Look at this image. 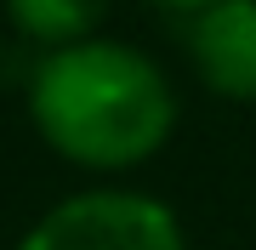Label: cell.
I'll return each mask as SVG.
<instances>
[{
  "mask_svg": "<svg viewBox=\"0 0 256 250\" xmlns=\"http://www.w3.org/2000/svg\"><path fill=\"white\" fill-rule=\"evenodd\" d=\"M28 114L63 159L86 171H126L171 137L176 91L154 57L92 34L46 51L28 80Z\"/></svg>",
  "mask_w": 256,
  "mask_h": 250,
  "instance_id": "6da1fadb",
  "label": "cell"
},
{
  "mask_svg": "<svg viewBox=\"0 0 256 250\" xmlns=\"http://www.w3.org/2000/svg\"><path fill=\"white\" fill-rule=\"evenodd\" d=\"M18 250H188V239L160 199L97 188L52 205Z\"/></svg>",
  "mask_w": 256,
  "mask_h": 250,
  "instance_id": "7a4b0ae2",
  "label": "cell"
},
{
  "mask_svg": "<svg viewBox=\"0 0 256 250\" xmlns=\"http://www.w3.org/2000/svg\"><path fill=\"white\" fill-rule=\"evenodd\" d=\"M188 57L216 97L256 102V0H210L188 23Z\"/></svg>",
  "mask_w": 256,
  "mask_h": 250,
  "instance_id": "3957f363",
  "label": "cell"
},
{
  "mask_svg": "<svg viewBox=\"0 0 256 250\" xmlns=\"http://www.w3.org/2000/svg\"><path fill=\"white\" fill-rule=\"evenodd\" d=\"M6 11L18 23V34L57 51V46H74V40H92L108 0H6Z\"/></svg>",
  "mask_w": 256,
  "mask_h": 250,
  "instance_id": "277c9868",
  "label": "cell"
},
{
  "mask_svg": "<svg viewBox=\"0 0 256 250\" xmlns=\"http://www.w3.org/2000/svg\"><path fill=\"white\" fill-rule=\"evenodd\" d=\"M160 6H176V11H200V6H210V0H160Z\"/></svg>",
  "mask_w": 256,
  "mask_h": 250,
  "instance_id": "5b68a950",
  "label": "cell"
}]
</instances>
